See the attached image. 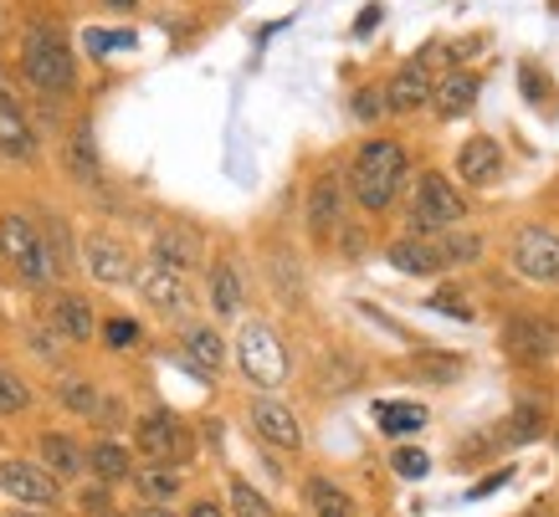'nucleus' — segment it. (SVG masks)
Masks as SVG:
<instances>
[{
	"label": "nucleus",
	"instance_id": "obj_6",
	"mask_svg": "<svg viewBox=\"0 0 559 517\" xmlns=\"http://www.w3.org/2000/svg\"><path fill=\"white\" fill-rule=\"evenodd\" d=\"M134 446L144 461L170 467V461H186L190 456V435L170 410H150V416H139V425H134Z\"/></svg>",
	"mask_w": 559,
	"mask_h": 517
},
{
	"label": "nucleus",
	"instance_id": "obj_37",
	"mask_svg": "<svg viewBox=\"0 0 559 517\" xmlns=\"http://www.w3.org/2000/svg\"><path fill=\"white\" fill-rule=\"evenodd\" d=\"M431 308H437V313H452V317H462V323H473V302H462L457 292H452V287H441L437 298H431Z\"/></svg>",
	"mask_w": 559,
	"mask_h": 517
},
{
	"label": "nucleus",
	"instance_id": "obj_30",
	"mask_svg": "<svg viewBox=\"0 0 559 517\" xmlns=\"http://www.w3.org/2000/svg\"><path fill=\"white\" fill-rule=\"evenodd\" d=\"M57 395H62V405H68L72 416H98V405H103V395L87 380H62Z\"/></svg>",
	"mask_w": 559,
	"mask_h": 517
},
{
	"label": "nucleus",
	"instance_id": "obj_25",
	"mask_svg": "<svg viewBox=\"0 0 559 517\" xmlns=\"http://www.w3.org/2000/svg\"><path fill=\"white\" fill-rule=\"evenodd\" d=\"M83 467L98 471V482H123L129 477V450L119 446V441H98V446H87L83 450Z\"/></svg>",
	"mask_w": 559,
	"mask_h": 517
},
{
	"label": "nucleus",
	"instance_id": "obj_12",
	"mask_svg": "<svg viewBox=\"0 0 559 517\" xmlns=\"http://www.w3.org/2000/svg\"><path fill=\"white\" fill-rule=\"evenodd\" d=\"M83 262H87V272H93V282H103V287H123L129 277H134L129 251H123L114 236H103V231L83 241Z\"/></svg>",
	"mask_w": 559,
	"mask_h": 517
},
{
	"label": "nucleus",
	"instance_id": "obj_7",
	"mask_svg": "<svg viewBox=\"0 0 559 517\" xmlns=\"http://www.w3.org/2000/svg\"><path fill=\"white\" fill-rule=\"evenodd\" d=\"M513 267L534 282H559V231L549 226H524L513 236Z\"/></svg>",
	"mask_w": 559,
	"mask_h": 517
},
{
	"label": "nucleus",
	"instance_id": "obj_41",
	"mask_svg": "<svg viewBox=\"0 0 559 517\" xmlns=\"http://www.w3.org/2000/svg\"><path fill=\"white\" fill-rule=\"evenodd\" d=\"M190 517H226V513H221L216 502H195V507H190Z\"/></svg>",
	"mask_w": 559,
	"mask_h": 517
},
{
	"label": "nucleus",
	"instance_id": "obj_8",
	"mask_svg": "<svg viewBox=\"0 0 559 517\" xmlns=\"http://www.w3.org/2000/svg\"><path fill=\"white\" fill-rule=\"evenodd\" d=\"M503 349L513 353V359H528V364H544V359H555L559 353V323H549V317H509L503 323Z\"/></svg>",
	"mask_w": 559,
	"mask_h": 517
},
{
	"label": "nucleus",
	"instance_id": "obj_18",
	"mask_svg": "<svg viewBox=\"0 0 559 517\" xmlns=\"http://www.w3.org/2000/svg\"><path fill=\"white\" fill-rule=\"evenodd\" d=\"M473 103H477V77L473 72H447L437 87H431V108H437L441 118H462V113H473Z\"/></svg>",
	"mask_w": 559,
	"mask_h": 517
},
{
	"label": "nucleus",
	"instance_id": "obj_39",
	"mask_svg": "<svg viewBox=\"0 0 559 517\" xmlns=\"http://www.w3.org/2000/svg\"><path fill=\"white\" fill-rule=\"evenodd\" d=\"M509 477H513V471H498V477H488V482H477V486H473V497H492V492L509 482Z\"/></svg>",
	"mask_w": 559,
	"mask_h": 517
},
{
	"label": "nucleus",
	"instance_id": "obj_17",
	"mask_svg": "<svg viewBox=\"0 0 559 517\" xmlns=\"http://www.w3.org/2000/svg\"><path fill=\"white\" fill-rule=\"evenodd\" d=\"M51 328H57V338H68V344H87V338L98 334V317H93L87 298L62 292V298L51 302Z\"/></svg>",
	"mask_w": 559,
	"mask_h": 517
},
{
	"label": "nucleus",
	"instance_id": "obj_33",
	"mask_svg": "<svg viewBox=\"0 0 559 517\" xmlns=\"http://www.w3.org/2000/svg\"><path fill=\"white\" fill-rule=\"evenodd\" d=\"M441 256H447V267H467L483 256V236H447L441 241Z\"/></svg>",
	"mask_w": 559,
	"mask_h": 517
},
{
	"label": "nucleus",
	"instance_id": "obj_5",
	"mask_svg": "<svg viewBox=\"0 0 559 517\" xmlns=\"http://www.w3.org/2000/svg\"><path fill=\"white\" fill-rule=\"evenodd\" d=\"M462 211V195L441 175H421L411 190V236H441L447 226H457Z\"/></svg>",
	"mask_w": 559,
	"mask_h": 517
},
{
	"label": "nucleus",
	"instance_id": "obj_43",
	"mask_svg": "<svg viewBox=\"0 0 559 517\" xmlns=\"http://www.w3.org/2000/svg\"><path fill=\"white\" fill-rule=\"evenodd\" d=\"M359 247H365V236H359V231H344V251H349V256H359Z\"/></svg>",
	"mask_w": 559,
	"mask_h": 517
},
{
	"label": "nucleus",
	"instance_id": "obj_13",
	"mask_svg": "<svg viewBox=\"0 0 559 517\" xmlns=\"http://www.w3.org/2000/svg\"><path fill=\"white\" fill-rule=\"evenodd\" d=\"M139 292H144V302H150L154 313H165V317H175V313H186V308H190L186 277H180V272H170V267H159V262L139 272Z\"/></svg>",
	"mask_w": 559,
	"mask_h": 517
},
{
	"label": "nucleus",
	"instance_id": "obj_14",
	"mask_svg": "<svg viewBox=\"0 0 559 517\" xmlns=\"http://www.w3.org/2000/svg\"><path fill=\"white\" fill-rule=\"evenodd\" d=\"M390 267L411 272V277H437L447 272V256H441L437 236H401V241H390Z\"/></svg>",
	"mask_w": 559,
	"mask_h": 517
},
{
	"label": "nucleus",
	"instance_id": "obj_10",
	"mask_svg": "<svg viewBox=\"0 0 559 517\" xmlns=\"http://www.w3.org/2000/svg\"><path fill=\"white\" fill-rule=\"evenodd\" d=\"M247 420H252V431L262 435L272 450H298L304 446V431H298L293 410L283 400H272V395H257V400L247 405Z\"/></svg>",
	"mask_w": 559,
	"mask_h": 517
},
{
	"label": "nucleus",
	"instance_id": "obj_15",
	"mask_svg": "<svg viewBox=\"0 0 559 517\" xmlns=\"http://www.w3.org/2000/svg\"><path fill=\"white\" fill-rule=\"evenodd\" d=\"M340 220H344V184L334 175H323L308 190V231L319 236V241H329V236L340 231Z\"/></svg>",
	"mask_w": 559,
	"mask_h": 517
},
{
	"label": "nucleus",
	"instance_id": "obj_31",
	"mask_svg": "<svg viewBox=\"0 0 559 517\" xmlns=\"http://www.w3.org/2000/svg\"><path fill=\"white\" fill-rule=\"evenodd\" d=\"M231 513L237 517H272V502L262 497L252 482H241L237 477V482H231Z\"/></svg>",
	"mask_w": 559,
	"mask_h": 517
},
{
	"label": "nucleus",
	"instance_id": "obj_1",
	"mask_svg": "<svg viewBox=\"0 0 559 517\" xmlns=\"http://www.w3.org/2000/svg\"><path fill=\"white\" fill-rule=\"evenodd\" d=\"M401 180H406V149L395 144V139H370L365 149L355 154V165H349V190H355V201L380 216L395 205L401 195Z\"/></svg>",
	"mask_w": 559,
	"mask_h": 517
},
{
	"label": "nucleus",
	"instance_id": "obj_35",
	"mask_svg": "<svg viewBox=\"0 0 559 517\" xmlns=\"http://www.w3.org/2000/svg\"><path fill=\"white\" fill-rule=\"evenodd\" d=\"M103 338H108L114 349H134V344H139V323H134V317H108V323H103Z\"/></svg>",
	"mask_w": 559,
	"mask_h": 517
},
{
	"label": "nucleus",
	"instance_id": "obj_16",
	"mask_svg": "<svg viewBox=\"0 0 559 517\" xmlns=\"http://www.w3.org/2000/svg\"><path fill=\"white\" fill-rule=\"evenodd\" d=\"M0 154L5 159H36V134L21 113V103L5 93V77H0Z\"/></svg>",
	"mask_w": 559,
	"mask_h": 517
},
{
	"label": "nucleus",
	"instance_id": "obj_44",
	"mask_svg": "<svg viewBox=\"0 0 559 517\" xmlns=\"http://www.w3.org/2000/svg\"><path fill=\"white\" fill-rule=\"evenodd\" d=\"M103 5H108V11H134L139 0H103Z\"/></svg>",
	"mask_w": 559,
	"mask_h": 517
},
{
	"label": "nucleus",
	"instance_id": "obj_34",
	"mask_svg": "<svg viewBox=\"0 0 559 517\" xmlns=\"http://www.w3.org/2000/svg\"><path fill=\"white\" fill-rule=\"evenodd\" d=\"M395 471L416 482V477H426V471H431V456H426L421 446H401V450H395Z\"/></svg>",
	"mask_w": 559,
	"mask_h": 517
},
{
	"label": "nucleus",
	"instance_id": "obj_22",
	"mask_svg": "<svg viewBox=\"0 0 559 517\" xmlns=\"http://www.w3.org/2000/svg\"><path fill=\"white\" fill-rule=\"evenodd\" d=\"M41 471H51V477H78V471H83V446L62 431H47L41 435Z\"/></svg>",
	"mask_w": 559,
	"mask_h": 517
},
{
	"label": "nucleus",
	"instance_id": "obj_45",
	"mask_svg": "<svg viewBox=\"0 0 559 517\" xmlns=\"http://www.w3.org/2000/svg\"><path fill=\"white\" fill-rule=\"evenodd\" d=\"M139 517H175V513H170V507H144Z\"/></svg>",
	"mask_w": 559,
	"mask_h": 517
},
{
	"label": "nucleus",
	"instance_id": "obj_32",
	"mask_svg": "<svg viewBox=\"0 0 559 517\" xmlns=\"http://www.w3.org/2000/svg\"><path fill=\"white\" fill-rule=\"evenodd\" d=\"M26 405H32V389L21 384V374L0 369V416H21Z\"/></svg>",
	"mask_w": 559,
	"mask_h": 517
},
{
	"label": "nucleus",
	"instance_id": "obj_3",
	"mask_svg": "<svg viewBox=\"0 0 559 517\" xmlns=\"http://www.w3.org/2000/svg\"><path fill=\"white\" fill-rule=\"evenodd\" d=\"M0 251H5V262L21 272L26 287H47L51 277H57L47 236H41V226H36L32 216H21V211H11V216L0 220Z\"/></svg>",
	"mask_w": 559,
	"mask_h": 517
},
{
	"label": "nucleus",
	"instance_id": "obj_11",
	"mask_svg": "<svg viewBox=\"0 0 559 517\" xmlns=\"http://www.w3.org/2000/svg\"><path fill=\"white\" fill-rule=\"evenodd\" d=\"M0 492L16 497L21 507H51L57 502V477L32 461H0Z\"/></svg>",
	"mask_w": 559,
	"mask_h": 517
},
{
	"label": "nucleus",
	"instance_id": "obj_40",
	"mask_svg": "<svg viewBox=\"0 0 559 517\" xmlns=\"http://www.w3.org/2000/svg\"><path fill=\"white\" fill-rule=\"evenodd\" d=\"M83 507H87V513H103V507H108V492H103V486L83 492Z\"/></svg>",
	"mask_w": 559,
	"mask_h": 517
},
{
	"label": "nucleus",
	"instance_id": "obj_28",
	"mask_svg": "<svg viewBox=\"0 0 559 517\" xmlns=\"http://www.w3.org/2000/svg\"><path fill=\"white\" fill-rule=\"evenodd\" d=\"M374 410H380V431L385 435H406V431H421L426 425V410L421 405H374Z\"/></svg>",
	"mask_w": 559,
	"mask_h": 517
},
{
	"label": "nucleus",
	"instance_id": "obj_46",
	"mask_svg": "<svg viewBox=\"0 0 559 517\" xmlns=\"http://www.w3.org/2000/svg\"><path fill=\"white\" fill-rule=\"evenodd\" d=\"M21 517H41V513H21Z\"/></svg>",
	"mask_w": 559,
	"mask_h": 517
},
{
	"label": "nucleus",
	"instance_id": "obj_21",
	"mask_svg": "<svg viewBox=\"0 0 559 517\" xmlns=\"http://www.w3.org/2000/svg\"><path fill=\"white\" fill-rule=\"evenodd\" d=\"M180 338H186V353L195 359V369H201V374H216V369L226 364V344H221L216 328H205V323H186V328H180Z\"/></svg>",
	"mask_w": 559,
	"mask_h": 517
},
{
	"label": "nucleus",
	"instance_id": "obj_19",
	"mask_svg": "<svg viewBox=\"0 0 559 517\" xmlns=\"http://www.w3.org/2000/svg\"><path fill=\"white\" fill-rule=\"evenodd\" d=\"M457 169H462V180H473V184H492L498 175H503V149L492 144V139H467L457 154Z\"/></svg>",
	"mask_w": 559,
	"mask_h": 517
},
{
	"label": "nucleus",
	"instance_id": "obj_38",
	"mask_svg": "<svg viewBox=\"0 0 559 517\" xmlns=\"http://www.w3.org/2000/svg\"><path fill=\"white\" fill-rule=\"evenodd\" d=\"M380 108H385V103L374 98V93H355V113L359 118H380Z\"/></svg>",
	"mask_w": 559,
	"mask_h": 517
},
{
	"label": "nucleus",
	"instance_id": "obj_27",
	"mask_svg": "<svg viewBox=\"0 0 559 517\" xmlns=\"http://www.w3.org/2000/svg\"><path fill=\"white\" fill-rule=\"evenodd\" d=\"M68 169L72 180H98V149H93V129L87 123H78L68 139Z\"/></svg>",
	"mask_w": 559,
	"mask_h": 517
},
{
	"label": "nucleus",
	"instance_id": "obj_4",
	"mask_svg": "<svg viewBox=\"0 0 559 517\" xmlns=\"http://www.w3.org/2000/svg\"><path fill=\"white\" fill-rule=\"evenodd\" d=\"M237 364H241V374H247L257 389H277V384L288 380V349H283V338L272 334L262 317L241 323V334H237Z\"/></svg>",
	"mask_w": 559,
	"mask_h": 517
},
{
	"label": "nucleus",
	"instance_id": "obj_9",
	"mask_svg": "<svg viewBox=\"0 0 559 517\" xmlns=\"http://www.w3.org/2000/svg\"><path fill=\"white\" fill-rule=\"evenodd\" d=\"M431 87H437V77H431V51H421V57H411L406 68L390 77L380 103H385L390 113H416V108L431 103Z\"/></svg>",
	"mask_w": 559,
	"mask_h": 517
},
{
	"label": "nucleus",
	"instance_id": "obj_20",
	"mask_svg": "<svg viewBox=\"0 0 559 517\" xmlns=\"http://www.w3.org/2000/svg\"><path fill=\"white\" fill-rule=\"evenodd\" d=\"M154 262L186 277V272L201 262V241H195L190 231H159L154 236Z\"/></svg>",
	"mask_w": 559,
	"mask_h": 517
},
{
	"label": "nucleus",
	"instance_id": "obj_29",
	"mask_svg": "<svg viewBox=\"0 0 559 517\" xmlns=\"http://www.w3.org/2000/svg\"><path fill=\"white\" fill-rule=\"evenodd\" d=\"M539 431H544V410L539 405H519V410L509 416V425H503V441L524 446V441H534Z\"/></svg>",
	"mask_w": 559,
	"mask_h": 517
},
{
	"label": "nucleus",
	"instance_id": "obj_47",
	"mask_svg": "<svg viewBox=\"0 0 559 517\" xmlns=\"http://www.w3.org/2000/svg\"><path fill=\"white\" fill-rule=\"evenodd\" d=\"M103 517H114V513H103Z\"/></svg>",
	"mask_w": 559,
	"mask_h": 517
},
{
	"label": "nucleus",
	"instance_id": "obj_26",
	"mask_svg": "<svg viewBox=\"0 0 559 517\" xmlns=\"http://www.w3.org/2000/svg\"><path fill=\"white\" fill-rule=\"evenodd\" d=\"M211 308L226 317L241 313V277L231 262H216V267H211Z\"/></svg>",
	"mask_w": 559,
	"mask_h": 517
},
{
	"label": "nucleus",
	"instance_id": "obj_36",
	"mask_svg": "<svg viewBox=\"0 0 559 517\" xmlns=\"http://www.w3.org/2000/svg\"><path fill=\"white\" fill-rule=\"evenodd\" d=\"M114 47H134V32H87V51L93 57H103V51Z\"/></svg>",
	"mask_w": 559,
	"mask_h": 517
},
{
	"label": "nucleus",
	"instance_id": "obj_23",
	"mask_svg": "<svg viewBox=\"0 0 559 517\" xmlns=\"http://www.w3.org/2000/svg\"><path fill=\"white\" fill-rule=\"evenodd\" d=\"M134 477V492H139V502H150V507H170L175 502V492H180V471L175 467H144V471H129Z\"/></svg>",
	"mask_w": 559,
	"mask_h": 517
},
{
	"label": "nucleus",
	"instance_id": "obj_2",
	"mask_svg": "<svg viewBox=\"0 0 559 517\" xmlns=\"http://www.w3.org/2000/svg\"><path fill=\"white\" fill-rule=\"evenodd\" d=\"M21 72H26V83H32L41 98H68L72 87H78V68H72L68 41L57 32H41V26H36V32L26 36V47H21Z\"/></svg>",
	"mask_w": 559,
	"mask_h": 517
},
{
	"label": "nucleus",
	"instance_id": "obj_24",
	"mask_svg": "<svg viewBox=\"0 0 559 517\" xmlns=\"http://www.w3.org/2000/svg\"><path fill=\"white\" fill-rule=\"evenodd\" d=\"M304 497H308V507H313V517H355L349 492H344L340 482H329V477H308Z\"/></svg>",
	"mask_w": 559,
	"mask_h": 517
},
{
	"label": "nucleus",
	"instance_id": "obj_42",
	"mask_svg": "<svg viewBox=\"0 0 559 517\" xmlns=\"http://www.w3.org/2000/svg\"><path fill=\"white\" fill-rule=\"evenodd\" d=\"M374 21H380V5H370V11H365V16H359V26H355V32L365 36V32H370V26H374Z\"/></svg>",
	"mask_w": 559,
	"mask_h": 517
}]
</instances>
